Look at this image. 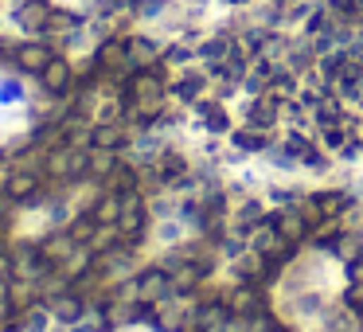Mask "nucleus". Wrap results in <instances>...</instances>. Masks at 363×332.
Here are the masks:
<instances>
[{"label":"nucleus","mask_w":363,"mask_h":332,"mask_svg":"<svg viewBox=\"0 0 363 332\" xmlns=\"http://www.w3.org/2000/svg\"><path fill=\"white\" fill-rule=\"evenodd\" d=\"M51 309H55L63 321H70V316H78V309H82V305H78L75 297H51Z\"/></svg>","instance_id":"obj_1"}]
</instances>
